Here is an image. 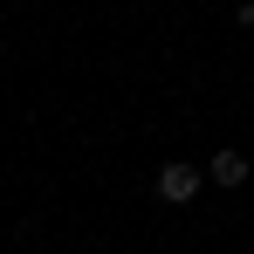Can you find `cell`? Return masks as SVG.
<instances>
[{"instance_id":"6da1fadb","label":"cell","mask_w":254,"mask_h":254,"mask_svg":"<svg viewBox=\"0 0 254 254\" xmlns=\"http://www.w3.org/2000/svg\"><path fill=\"white\" fill-rule=\"evenodd\" d=\"M199 186H206V172H199V165H179V158L158 165V199H165V206H192Z\"/></svg>"},{"instance_id":"7a4b0ae2","label":"cell","mask_w":254,"mask_h":254,"mask_svg":"<svg viewBox=\"0 0 254 254\" xmlns=\"http://www.w3.org/2000/svg\"><path fill=\"white\" fill-rule=\"evenodd\" d=\"M248 172H254V165L241 158V151H234V144L206 158V179H213V186H227V192H234V186H248Z\"/></svg>"},{"instance_id":"3957f363","label":"cell","mask_w":254,"mask_h":254,"mask_svg":"<svg viewBox=\"0 0 254 254\" xmlns=\"http://www.w3.org/2000/svg\"><path fill=\"white\" fill-rule=\"evenodd\" d=\"M241 28H248V35H254V0H241Z\"/></svg>"}]
</instances>
